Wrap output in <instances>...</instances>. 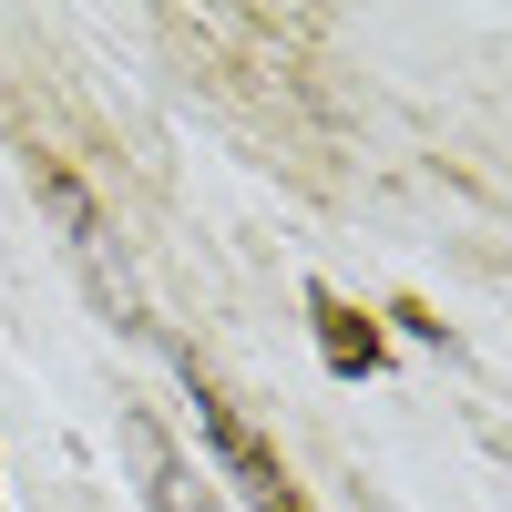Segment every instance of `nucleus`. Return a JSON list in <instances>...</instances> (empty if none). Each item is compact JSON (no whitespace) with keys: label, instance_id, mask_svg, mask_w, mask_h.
<instances>
[{"label":"nucleus","instance_id":"f257e3e1","mask_svg":"<svg viewBox=\"0 0 512 512\" xmlns=\"http://www.w3.org/2000/svg\"><path fill=\"white\" fill-rule=\"evenodd\" d=\"M195 420H205V441H216V461L236 472V492L256 502V512H297V492H287V472H277V451L246 431V420L216 400V390H195Z\"/></svg>","mask_w":512,"mask_h":512},{"label":"nucleus","instance_id":"f03ea898","mask_svg":"<svg viewBox=\"0 0 512 512\" xmlns=\"http://www.w3.org/2000/svg\"><path fill=\"white\" fill-rule=\"evenodd\" d=\"M123 441H134V461H144V502H154V512H216V502H205V482L175 461V441H164L154 420H123Z\"/></svg>","mask_w":512,"mask_h":512}]
</instances>
